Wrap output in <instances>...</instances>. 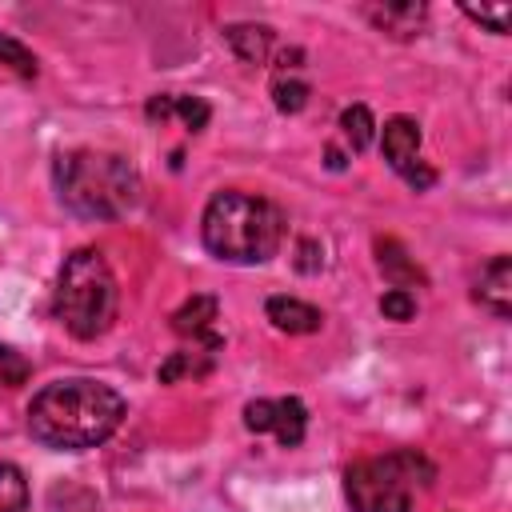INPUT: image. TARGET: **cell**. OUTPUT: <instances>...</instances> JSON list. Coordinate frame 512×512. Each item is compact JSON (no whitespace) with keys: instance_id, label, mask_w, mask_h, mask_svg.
Returning a JSON list of instances; mask_svg holds the SVG:
<instances>
[{"instance_id":"3","label":"cell","mask_w":512,"mask_h":512,"mask_svg":"<svg viewBox=\"0 0 512 512\" xmlns=\"http://www.w3.org/2000/svg\"><path fill=\"white\" fill-rule=\"evenodd\" d=\"M56 192L84 220H116L140 200V172L120 152L76 148L56 156Z\"/></svg>"},{"instance_id":"10","label":"cell","mask_w":512,"mask_h":512,"mask_svg":"<svg viewBox=\"0 0 512 512\" xmlns=\"http://www.w3.org/2000/svg\"><path fill=\"white\" fill-rule=\"evenodd\" d=\"M376 264H380L384 280H392V288H412V284H424V280H428L424 268H420V264L404 252V244L392 240V236L376 240Z\"/></svg>"},{"instance_id":"7","label":"cell","mask_w":512,"mask_h":512,"mask_svg":"<svg viewBox=\"0 0 512 512\" xmlns=\"http://www.w3.org/2000/svg\"><path fill=\"white\" fill-rule=\"evenodd\" d=\"M476 300H480L496 320H508V316H512V256H492V260L480 268Z\"/></svg>"},{"instance_id":"22","label":"cell","mask_w":512,"mask_h":512,"mask_svg":"<svg viewBox=\"0 0 512 512\" xmlns=\"http://www.w3.org/2000/svg\"><path fill=\"white\" fill-rule=\"evenodd\" d=\"M380 312H384L388 320H412V316H416V296H412L408 288H388V292L380 296Z\"/></svg>"},{"instance_id":"5","label":"cell","mask_w":512,"mask_h":512,"mask_svg":"<svg viewBox=\"0 0 512 512\" xmlns=\"http://www.w3.org/2000/svg\"><path fill=\"white\" fill-rule=\"evenodd\" d=\"M436 480V464L416 448H396L372 460H356L344 472L352 512H412L416 496Z\"/></svg>"},{"instance_id":"11","label":"cell","mask_w":512,"mask_h":512,"mask_svg":"<svg viewBox=\"0 0 512 512\" xmlns=\"http://www.w3.org/2000/svg\"><path fill=\"white\" fill-rule=\"evenodd\" d=\"M224 40H228V48L236 52V60H244V64H264L268 52H272V44H276V32H272L268 24H228V28H224Z\"/></svg>"},{"instance_id":"2","label":"cell","mask_w":512,"mask_h":512,"mask_svg":"<svg viewBox=\"0 0 512 512\" xmlns=\"http://www.w3.org/2000/svg\"><path fill=\"white\" fill-rule=\"evenodd\" d=\"M200 240L224 264H264L284 244V212L268 196L224 188L200 216Z\"/></svg>"},{"instance_id":"8","label":"cell","mask_w":512,"mask_h":512,"mask_svg":"<svg viewBox=\"0 0 512 512\" xmlns=\"http://www.w3.org/2000/svg\"><path fill=\"white\" fill-rule=\"evenodd\" d=\"M212 320H216V296H192V300H184V304L172 312V328H176L180 336L204 340L208 352L220 348V336L212 332Z\"/></svg>"},{"instance_id":"24","label":"cell","mask_w":512,"mask_h":512,"mask_svg":"<svg viewBox=\"0 0 512 512\" xmlns=\"http://www.w3.org/2000/svg\"><path fill=\"white\" fill-rule=\"evenodd\" d=\"M296 272H304V276H312V272H320V264H324V248L316 244V240H300L296 244Z\"/></svg>"},{"instance_id":"17","label":"cell","mask_w":512,"mask_h":512,"mask_svg":"<svg viewBox=\"0 0 512 512\" xmlns=\"http://www.w3.org/2000/svg\"><path fill=\"white\" fill-rule=\"evenodd\" d=\"M272 100H276V108L280 112H300L304 104H308V84L304 80H296V76H276V84H272Z\"/></svg>"},{"instance_id":"9","label":"cell","mask_w":512,"mask_h":512,"mask_svg":"<svg viewBox=\"0 0 512 512\" xmlns=\"http://www.w3.org/2000/svg\"><path fill=\"white\" fill-rule=\"evenodd\" d=\"M264 312H268L272 328H280L288 336H308V332H320V324H324L320 308H312V304H304L296 296H272L264 304Z\"/></svg>"},{"instance_id":"25","label":"cell","mask_w":512,"mask_h":512,"mask_svg":"<svg viewBox=\"0 0 512 512\" xmlns=\"http://www.w3.org/2000/svg\"><path fill=\"white\" fill-rule=\"evenodd\" d=\"M148 120L152 124H164V120H172L176 116V92H156L152 100H148Z\"/></svg>"},{"instance_id":"4","label":"cell","mask_w":512,"mask_h":512,"mask_svg":"<svg viewBox=\"0 0 512 512\" xmlns=\"http://www.w3.org/2000/svg\"><path fill=\"white\" fill-rule=\"evenodd\" d=\"M116 276L104 260L100 248H76L60 264L56 280V320L76 336V340H96L112 328L116 320Z\"/></svg>"},{"instance_id":"1","label":"cell","mask_w":512,"mask_h":512,"mask_svg":"<svg viewBox=\"0 0 512 512\" xmlns=\"http://www.w3.org/2000/svg\"><path fill=\"white\" fill-rule=\"evenodd\" d=\"M124 420V396L100 380L72 376L44 384L28 404V432L44 448L84 452L104 444Z\"/></svg>"},{"instance_id":"21","label":"cell","mask_w":512,"mask_h":512,"mask_svg":"<svg viewBox=\"0 0 512 512\" xmlns=\"http://www.w3.org/2000/svg\"><path fill=\"white\" fill-rule=\"evenodd\" d=\"M196 356H200V352H172V356L160 364V372H156L160 384H176L184 372H192V376H196V372H208V364H196Z\"/></svg>"},{"instance_id":"19","label":"cell","mask_w":512,"mask_h":512,"mask_svg":"<svg viewBox=\"0 0 512 512\" xmlns=\"http://www.w3.org/2000/svg\"><path fill=\"white\" fill-rule=\"evenodd\" d=\"M28 372H32V364H28L16 348L0 344V388H16V384H24Z\"/></svg>"},{"instance_id":"13","label":"cell","mask_w":512,"mask_h":512,"mask_svg":"<svg viewBox=\"0 0 512 512\" xmlns=\"http://www.w3.org/2000/svg\"><path fill=\"white\" fill-rule=\"evenodd\" d=\"M304 428H308V408H304L296 396H284V400H276L272 436H276L284 448H296V444L304 440Z\"/></svg>"},{"instance_id":"27","label":"cell","mask_w":512,"mask_h":512,"mask_svg":"<svg viewBox=\"0 0 512 512\" xmlns=\"http://www.w3.org/2000/svg\"><path fill=\"white\" fill-rule=\"evenodd\" d=\"M328 168H332V172H340V168H344V156H340L336 148H328Z\"/></svg>"},{"instance_id":"26","label":"cell","mask_w":512,"mask_h":512,"mask_svg":"<svg viewBox=\"0 0 512 512\" xmlns=\"http://www.w3.org/2000/svg\"><path fill=\"white\" fill-rule=\"evenodd\" d=\"M300 60H304V52H300V48H292V52H280V68H300Z\"/></svg>"},{"instance_id":"15","label":"cell","mask_w":512,"mask_h":512,"mask_svg":"<svg viewBox=\"0 0 512 512\" xmlns=\"http://www.w3.org/2000/svg\"><path fill=\"white\" fill-rule=\"evenodd\" d=\"M0 512H28V480L8 460H0Z\"/></svg>"},{"instance_id":"6","label":"cell","mask_w":512,"mask_h":512,"mask_svg":"<svg viewBox=\"0 0 512 512\" xmlns=\"http://www.w3.org/2000/svg\"><path fill=\"white\" fill-rule=\"evenodd\" d=\"M380 152L388 160V168L416 192H428L436 184V172L420 160V124L412 116H392L380 128Z\"/></svg>"},{"instance_id":"16","label":"cell","mask_w":512,"mask_h":512,"mask_svg":"<svg viewBox=\"0 0 512 512\" xmlns=\"http://www.w3.org/2000/svg\"><path fill=\"white\" fill-rule=\"evenodd\" d=\"M0 68H8V72H16L20 80H32L36 76V56H32V48L28 44H20L16 36H8V32H0Z\"/></svg>"},{"instance_id":"18","label":"cell","mask_w":512,"mask_h":512,"mask_svg":"<svg viewBox=\"0 0 512 512\" xmlns=\"http://www.w3.org/2000/svg\"><path fill=\"white\" fill-rule=\"evenodd\" d=\"M460 12H464L468 20H476V24H484V28L496 32V36H504V32L512 28V8H508V4H492V8H488V4H480V8H476V4H464Z\"/></svg>"},{"instance_id":"20","label":"cell","mask_w":512,"mask_h":512,"mask_svg":"<svg viewBox=\"0 0 512 512\" xmlns=\"http://www.w3.org/2000/svg\"><path fill=\"white\" fill-rule=\"evenodd\" d=\"M176 116L184 120L188 132H204L208 120H212V108H208L200 96H176Z\"/></svg>"},{"instance_id":"14","label":"cell","mask_w":512,"mask_h":512,"mask_svg":"<svg viewBox=\"0 0 512 512\" xmlns=\"http://www.w3.org/2000/svg\"><path fill=\"white\" fill-rule=\"evenodd\" d=\"M340 136L352 144V152H364L372 140H376V120L364 104H348L340 112Z\"/></svg>"},{"instance_id":"12","label":"cell","mask_w":512,"mask_h":512,"mask_svg":"<svg viewBox=\"0 0 512 512\" xmlns=\"http://www.w3.org/2000/svg\"><path fill=\"white\" fill-rule=\"evenodd\" d=\"M368 16H372L376 28H384V32H392V36L408 40V36H416V28L424 24L428 8H424V4H384V8H368Z\"/></svg>"},{"instance_id":"23","label":"cell","mask_w":512,"mask_h":512,"mask_svg":"<svg viewBox=\"0 0 512 512\" xmlns=\"http://www.w3.org/2000/svg\"><path fill=\"white\" fill-rule=\"evenodd\" d=\"M276 420V400H252L244 404V428L248 432H272Z\"/></svg>"}]
</instances>
